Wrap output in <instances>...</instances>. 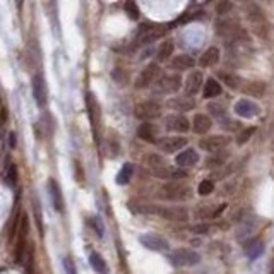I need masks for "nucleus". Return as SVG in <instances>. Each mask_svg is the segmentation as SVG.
Returning <instances> with one entry per match:
<instances>
[{"label": "nucleus", "mask_w": 274, "mask_h": 274, "mask_svg": "<svg viewBox=\"0 0 274 274\" xmlns=\"http://www.w3.org/2000/svg\"><path fill=\"white\" fill-rule=\"evenodd\" d=\"M125 12L130 19H132V21H137L139 19V7H137V3L134 2V0H127L125 2Z\"/></svg>", "instance_id": "nucleus-32"}, {"label": "nucleus", "mask_w": 274, "mask_h": 274, "mask_svg": "<svg viewBox=\"0 0 274 274\" xmlns=\"http://www.w3.org/2000/svg\"><path fill=\"white\" fill-rule=\"evenodd\" d=\"M130 209L141 214H156L160 218L170 219V221H187L188 213L183 207H165V206H156V204H137V207L130 206Z\"/></svg>", "instance_id": "nucleus-1"}, {"label": "nucleus", "mask_w": 274, "mask_h": 274, "mask_svg": "<svg viewBox=\"0 0 274 274\" xmlns=\"http://www.w3.org/2000/svg\"><path fill=\"white\" fill-rule=\"evenodd\" d=\"M168 31V28L165 24H148L144 26L139 34V43H153L158 38L165 36V33Z\"/></svg>", "instance_id": "nucleus-9"}, {"label": "nucleus", "mask_w": 274, "mask_h": 274, "mask_svg": "<svg viewBox=\"0 0 274 274\" xmlns=\"http://www.w3.org/2000/svg\"><path fill=\"white\" fill-rule=\"evenodd\" d=\"M86 103H88V113H90V122H91V129H92V137H94V142L99 144V125H101V111H99V105H98V99L88 92L86 96Z\"/></svg>", "instance_id": "nucleus-4"}, {"label": "nucleus", "mask_w": 274, "mask_h": 274, "mask_svg": "<svg viewBox=\"0 0 274 274\" xmlns=\"http://www.w3.org/2000/svg\"><path fill=\"white\" fill-rule=\"evenodd\" d=\"M156 134H158L156 127H154L151 122H144L137 130V136L146 142H158L156 141Z\"/></svg>", "instance_id": "nucleus-22"}, {"label": "nucleus", "mask_w": 274, "mask_h": 274, "mask_svg": "<svg viewBox=\"0 0 274 274\" xmlns=\"http://www.w3.org/2000/svg\"><path fill=\"white\" fill-rule=\"evenodd\" d=\"M33 96L40 106H45L48 101V91H46V83L43 76L36 74L33 77Z\"/></svg>", "instance_id": "nucleus-13"}, {"label": "nucleus", "mask_w": 274, "mask_h": 274, "mask_svg": "<svg viewBox=\"0 0 274 274\" xmlns=\"http://www.w3.org/2000/svg\"><path fill=\"white\" fill-rule=\"evenodd\" d=\"M134 175V167L132 163H125L123 167L120 168V172H118L117 175V183L118 185H127L130 182V179H132Z\"/></svg>", "instance_id": "nucleus-27"}, {"label": "nucleus", "mask_w": 274, "mask_h": 274, "mask_svg": "<svg viewBox=\"0 0 274 274\" xmlns=\"http://www.w3.org/2000/svg\"><path fill=\"white\" fill-rule=\"evenodd\" d=\"M64 269H65V273H67V274H77L74 261H72L71 257H65V259H64Z\"/></svg>", "instance_id": "nucleus-39"}, {"label": "nucleus", "mask_w": 274, "mask_h": 274, "mask_svg": "<svg viewBox=\"0 0 274 274\" xmlns=\"http://www.w3.org/2000/svg\"><path fill=\"white\" fill-rule=\"evenodd\" d=\"M194 64L195 62L190 55H179L172 60L170 65H172V69H175V71H187V69H192Z\"/></svg>", "instance_id": "nucleus-25"}, {"label": "nucleus", "mask_w": 274, "mask_h": 274, "mask_svg": "<svg viewBox=\"0 0 274 274\" xmlns=\"http://www.w3.org/2000/svg\"><path fill=\"white\" fill-rule=\"evenodd\" d=\"M90 264H91L92 271H94L96 274H108L106 261L103 259L101 254H98V252H91V254H90Z\"/></svg>", "instance_id": "nucleus-23"}, {"label": "nucleus", "mask_w": 274, "mask_h": 274, "mask_svg": "<svg viewBox=\"0 0 274 274\" xmlns=\"http://www.w3.org/2000/svg\"><path fill=\"white\" fill-rule=\"evenodd\" d=\"M180 88H182V77L179 74L163 76L156 83V92H161V94H173L180 91Z\"/></svg>", "instance_id": "nucleus-7"}, {"label": "nucleus", "mask_w": 274, "mask_h": 274, "mask_svg": "<svg viewBox=\"0 0 274 274\" xmlns=\"http://www.w3.org/2000/svg\"><path fill=\"white\" fill-rule=\"evenodd\" d=\"M231 10V2L230 0H219L218 5H216V12L218 14H226Z\"/></svg>", "instance_id": "nucleus-35"}, {"label": "nucleus", "mask_w": 274, "mask_h": 274, "mask_svg": "<svg viewBox=\"0 0 274 274\" xmlns=\"http://www.w3.org/2000/svg\"><path fill=\"white\" fill-rule=\"evenodd\" d=\"M156 146L161 149L163 153L167 154H172V153H177L180 149H183L187 146V139L182 137V136H173V137H163L156 142Z\"/></svg>", "instance_id": "nucleus-11"}, {"label": "nucleus", "mask_w": 274, "mask_h": 274, "mask_svg": "<svg viewBox=\"0 0 274 274\" xmlns=\"http://www.w3.org/2000/svg\"><path fill=\"white\" fill-rule=\"evenodd\" d=\"M7 122V106L3 105L2 106V123H5Z\"/></svg>", "instance_id": "nucleus-44"}, {"label": "nucleus", "mask_w": 274, "mask_h": 274, "mask_svg": "<svg viewBox=\"0 0 274 274\" xmlns=\"http://www.w3.org/2000/svg\"><path fill=\"white\" fill-rule=\"evenodd\" d=\"M90 225H91V228L96 231V235H98L99 238L105 235V225H103V221L98 218V216H94V218L90 219Z\"/></svg>", "instance_id": "nucleus-33"}, {"label": "nucleus", "mask_w": 274, "mask_h": 274, "mask_svg": "<svg viewBox=\"0 0 274 274\" xmlns=\"http://www.w3.org/2000/svg\"><path fill=\"white\" fill-rule=\"evenodd\" d=\"M34 216H36L38 230H40V233L43 235V221H41V213H40V206H38V202H36V200H34Z\"/></svg>", "instance_id": "nucleus-40"}, {"label": "nucleus", "mask_w": 274, "mask_h": 274, "mask_svg": "<svg viewBox=\"0 0 274 274\" xmlns=\"http://www.w3.org/2000/svg\"><path fill=\"white\" fill-rule=\"evenodd\" d=\"M192 127H194V130L197 134H206L211 130V127H213V120H211L207 115L204 113H197L194 117V122H192Z\"/></svg>", "instance_id": "nucleus-21"}, {"label": "nucleus", "mask_w": 274, "mask_h": 274, "mask_svg": "<svg viewBox=\"0 0 274 274\" xmlns=\"http://www.w3.org/2000/svg\"><path fill=\"white\" fill-rule=\"evenodd\" d=\"M167 129L172 132H187L190 129V123L183 115H170L167 117Z\"/></svg>", "instance_id": "nucleus-16"}, {"label": "nucleus", "mask_w": 274, "mask_h": 274, "mask_svg": "<svg viewBox=\"0 0 274 274\" xmlns=\"http://www.w3.org/2000/svg\"><path fill=\"white\" fill-rule=\"evenodd\" d=\"M209 111L214 115V117H223V115L226 113V108L223 105H219V103H211L209 105Z\"/></svg>", "instance_id": "nucleus-36"}, {"label": "nucleus", "mask_w": 274, "mask_h": 274, "mask_svg": "<svg viewBox=\"0 0 274 274\" xmlns=\"http://www.w3.org/2000/svg\"><path fill=\"white\" fill-rule=\"evenodd\" d=\"M223 79H225V83L228 84L230 88H238V86H240V77H237V76L225 74V76H223Z\"/></svg>", "instance_id": "nucleus-38"}, {"label": "nucleus", "mask_w": 274, "mask_h": 274, "mask_svg": "<svg viewBox=\"0 0 274 274\" xmlns=\"http://www.w3.org/2000/svg\"><path fill=\"white\" fill-rule=\"evenodd\" d=\"M168 261L177 268H194L200 262V256L192 249H177L168 256Z\"/></svg>", "instance_id": "nucleus-2"}, {"label": "nucleus", "mask_w": 274, "mask_h": 274, "mask_svg": "<svg viewBox=\"0 0 274 274\" xmlns=\"http://www.w3.org/2000/svg\"><path fill=\"white\" fill-rule=\"evenodd\" d=\"M266 91V84L264 83H259V81H256V83H249L244 86V92L249 96H254V98H261L262 94H264Z\"/></svg>", "instance_id": "nucleus-26"}, {"label": "nucleus", "mask_w": 274, "mask_h": 274, "mask_svg": "<svg viewBox=\"0 0 274 274\" xmlns=\"http://www.w3.org/2000/svg\"><path fill=\"white\" fill-rule=\"evenodd\" d=\"M160 197L167 200H185L190 197V188L185 183H179V182L167 183L160 190Z\"/></svg>", "instance_id": "nucleus-5"}, {"label": "nucleus", "mask_w": 274, "mask_h": 274, "mask_svg": "<svg viewBox=\"0 0 274 274\" xmlns=\"http://www.w3.org/2000/svg\"><path fill=\"white\" fill-rule=\"evenodd\" d=\"M216 29V34L221 36L223 40H226L230 43H235L238 40H244L245 34H244V29L238 26V22L235 21H218L214 26Z\"/></svg>", "instance_id": "nucleus-3"}, {"label": "nucleus", "mask_w": 274, "mask_h": 274, "mask_svg": "<svg viewBox=\"0 0 274 274\" xmlns=\"http://www.w3.org/2000/svg\"><path fill=\"white\" fill-rule=\"evenodd\" d=\"M262 252H264V244H262L261 240L250 242V244L247 245V249H245V254H247L249 259H257Z\"/></svg>", "instance_id": "nucleus-29"}, {"label": "nucleus", "mask_w": 274, "mask_h": 274, "mask_svg": "<svg viewBox=\"0 0 274 274\" xmlns=\"http://www.w3.org/2000/svg\"><path fill=\"white\" fill-rule=\"evenodd\" d=\"M271 274H274V271H273V273H271Z\"/></svg>", "instance_id": "nucleus-46"}, {"label": "nucleus", "mask_w": 274, "mask_h": 274, "mask_svg": "<svg viewBox=\"0 0 274 274\" xmlns=\"http://www.w3.org/2000/svg\"><path fill=\"white\" fill-rule=\"evenodd\" d=\"M213 190H214V183L211 182V180H202V182L199 183V188H197L199 195H209L213 194Z\"/></svg>", "instance_id": "nucleus-34"}, {"label": "nucleus", "mask_w": 274, "mask_h": 274, "mask_svg": "<svg viewBox=\"0 0 274 274\" xmlns=\"http://www.w3.org/2000/svg\"><path fill=\"white\" fill-rule=\"evenodd\" d=\"M254 130H256V129H254V127H250V129L242 130V132H240V136L237 137V142H238V144H245V142L249 141L250 137H252Z\"/></svg>", "instance_id": "nucleus-37"}, {"label": "nucleus", "mask_w": 274, "mask_h": 274, "mask_svg": "<svg viewBox=\"0 0 274 274\" xmlns=\"http://www.w3.org/2000/svg\"><path fill=\"white\" fill-rule=\"evenodd\" d=\"M168 105L177 111H188V110H192V108L195 106V101H194V98H192L190 94H187V96H179V98L170 99Z\"/></svg>", "instance_id": "nucleus-19"}, {"label": "nucleus", "mask_w": 274, "mask_h": 274, "mask_svg": "<svg viewBox=\"0 0 274 274\" xmlns=\"http://www.w3.org/2000/svg\"><path fill=\"white\" fill-rule=\"evenodd\" d=\"M225 158H226V154H221V156L213 158V160L209 161V167H216V165H221L223 161H225Z\"/></svg>", "instance_id": "nucleus-41"}, {"label": "nucleus", "mask_w": 274, "mask_h": 274, "mask_svg": "<svg viewBox=\"0 0 274 274\" xmlns=\"http://www.w3.org/2000/svg\"><path fill=\"white\" fill-rule=\"evenodd\" d=\"M202 81H204V76L200 71H194L187 76V81H185V91L187 94L194 96L195 92H199L200 86H202Z\"/></svg>", "instance_id": "nucleus-18"}, {"label": "nucleus", "mask_w": 274, "mask_h": 274, "mask_svg": "<svg viewBox=\"0 0 274 274\" xmlns=\"http://www.w3.org/2000/svg\"><path fill=\"white\" fill-rule=\"evenodd\" d=\"M221 91H223V88H221V84H219L218 81H216V79H207L206 81V86H204V91H202V96L206 99L216 98V96L221 94Z\"/></svg>", "instance_id": "nucleus-24"}, {"label": "nucleus", "mask_w": 274, "mask_h": 274, "mask_svg": "<svg viewBox=\"0 0 274 274\" xmlns=\"http://www.w3.org/2000/svg\"><path fill=\"white\" fill-rule=\"evenodd\" d=\"M146 165H148V168H151L153 173L160 172L161 168L167 167V163H165V160L160 154H149V156H146Z\"/></svg>", "instance_id": "nucleus-28"}, {"label": "nucleus", "mask_w": 274, "mask_h": 274, "mask_svg": "<svg viewBox=\"0 0 274 274\" xmlns=\"http://www.w3.org/2000/svg\"><path fill=\"white\" fill-rule=\"evenodd\" d=\"M175 163L177 167L180 168H188V167H194V165L199 163V154L194 149H185V151L179 153V156L175 158Z\"/></svg>", "instance_id": "nucleus-17"}, {"label": "nucleus", "mask_w": 274, "mask_h": 274, "mask_svg": "<svg viewBox=\"0 0 274 274\" xmlns=\"http://www.w3.org/2000/svg\"><path fill=\"white\" fill-rule=\"evenodd\" d=\"M3 179H5V183L14 187L17 183V167L14 163H7L5 170H3Z\"/></svg>", "instance_id": "nucleus-30"}, {"label": "nucleus", "mask_w": 274, "mask_h": 274, "mask_svg": "<svg viewBox=\"0 0 274 274\" xmlns=\"http://www.w3.org/2000/svg\"><path fill=\"white\" fill-rule=\"evenodd\" d=\"M15 142H17V141H15V134L14 132H10L9 134V146H10V148H15Z\"/></svg>", "instance_id": "nucleus-43"}, {"label": "nucleus", "mask_w": 274, "mask_h": 274, "mask_svg": "<svg viewBox=\"0 0 274 274\" xmlns=\"http://www.w3.org/2000/svg\"><path fill=\"white\" fill-rule=\"evenodd\" d=\"M219 57H221V53H219L218 46H209V48L202 53L199 64L202 65V67H213L214 64H218L219 62Z\"/></svg>", "instance_id": "nucleus-20"}, {"label": "nucleus", "mask_w": 274, "mask_h": 274, "mask_svg": "<svg viewBox=\"0 0 274 274\" xmlns=\"http://www.w3.org/2000/svg\"><path fill=\"white\" fill-rule=\"evenodd\" d=\"M230 144V137L226 136H209L199 142L200 149L207 153H219Z\"/></svg>", "instance_id": "nucleus-10"}, {"label": "nucleus", "mask_w": 274, "mask_h": 274, "mask_svg": "<svg viewBox=\"0 0 274 274\" xmlns=\"http://www.w3.org/2000/svg\"><path fill=\"white\" fill-rule=\"evenodd\" d=\"M173 41H170V40H167V41H163L161 43V46H160V50H158V60L160 62H165V60H168L170 57H172V53H173Z\"/></svg>", "instance_id": "nucleus-31"}, {"label": "nucleus", "mask_w": 274, "mask_h": 274, "mask_svg": "<svg viewBox=\"0 0 274 274\" xmlns=\"http://www.w3.org/2000/svg\"><path fill=\"white\" fill-rule=\"evenodd\" d=\"M192 231H200V233H207V231H209V226H206V225L195 226V228H192Z\"/></svg>", "instance_id": "nucleus-42"}, {"label": "nucleus", "mask_w": 274, "mask_h": 274, "mask_svg": "<svg viewBox=\"0 0 274 274\" xmlns=\"http://www.w3.org/2000/svg\"><path fill=\"white\" fill-rule=\"evenodd\" d=\"M235 113H237L238 117L252 118L259 113V106L254 101H250V99H240V101H237V105H235Z\"/></svg>", "instance_id": "nucleus-15"}, {"label": "nucleus", "mask_w": 274, "mask_h": 274, "mask_svg": "<svg viewBox=\"0 0 274 274\" xmlns=\"http://www.w3.org/2000/svg\"><path fill=\"white\" fill-rule=\"evenodd\" d=\"M48 192H50V199H52V204H53V209L59 211V213H64V207H65L64 195H62L60 185L53 179L48 180Z\"/></svg>", "instance_id": "nucleus-14"}, {"label": "nucleus", "mask_w": 274, "mask_h": 274, "mask_svg": "<svg viewBox=\"0 0 274 274\" xmlns=\"http://www.w3.org/2000/svg\"><path fill=\"white\" fill-rule=\"evenodd\" d=\"M139 242L142 244V247H146L148 250H153V252H165V250L170 249V244L167 238L160 237L156 233H144L139 237Z\"/></svg>", "instance_id": "nucleus-6"}, {"label": "nucleus", "mask_w": 274, "mask_h": 274, "mask_svg": "<svg viewBox=\"0 0 274 274\" xmlns=\"http://www.w3.org/2000/svg\"><path fill=\"white\" fill-rule=\"evenodd\" d=\"M15 3H17V7H22V3H24V0H15Z\"/></svg>", "instance_id": "nucleus-45"}, {"label": "nucleus", "mask_w": 274, "mask_h": 274, "mask_svg": "<svg viewBox=\"0 0 274 274\" xmlns=\"http://www.w3.org/2000/svg\"><path fill=\"white\" fill-rule=\"evenodd\" d=\"M134 115L141 120H153L161 115V106L156 101H142L134 108Z\"/></svg>", "instance_id": "nucleus-8"}, {"label": "nucleus", "mask_w": 274, "mask_h": 274, "mask_svg": "<svg viewBox=\"0 0 274 274\" xmlns=\"http://www.w3.org/2000/svg\"><path fill=\"white\" fill-rule=\"evenodd\" d=\"M158 74H160V67H158L156 64H149L148 67L139 74L137 81H136V88L144 90V88L151 86V84L154 83V79L158 77Z\"/></svg>", "instance_id": "nucleus-12"}]
</instances>
